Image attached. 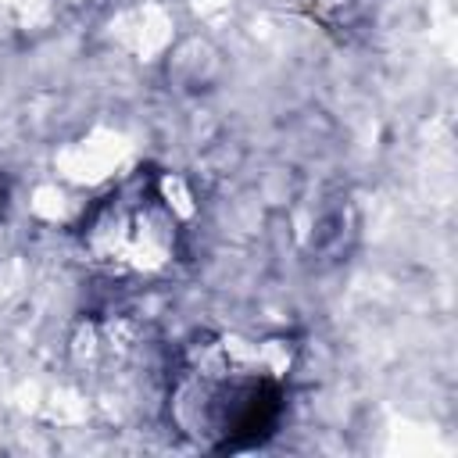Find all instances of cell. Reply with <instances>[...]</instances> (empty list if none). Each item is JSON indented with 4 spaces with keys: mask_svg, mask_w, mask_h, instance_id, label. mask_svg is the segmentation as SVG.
<instances>
[{
    "mask_svg": "<svg viewBox=\"0 0 458 458\" xmlns=\"http://www.w3.org/2000/svg\"><path fill=\"white\" fill-rule=\"evenodd\" d=\"M286 404L283 372L258 344L240 336L193 340L172 376L168 419L204 451H243L265 444Z\"/></svg>",
    "mask_w": 458,
    "mask_h": 458,
    "instance_id": "obj_1",
    "label": "cell"
},
{
    "mask_svg": "<svg viewBox=\"0 0 458 458\" xmlns=\"http://www.w3.org/2000/svg\"><path fill=\"white\" fill-rule=\"evenodd\" d=\"M82 250L111 276H157L175 261L179 218L157 175H132L82 218Z\"/></svg>",
    "mask_w": 458,
    "mask_h": 458,
    "instance_id": "obj_2",
    "label": "cell"
}]
</instances>
